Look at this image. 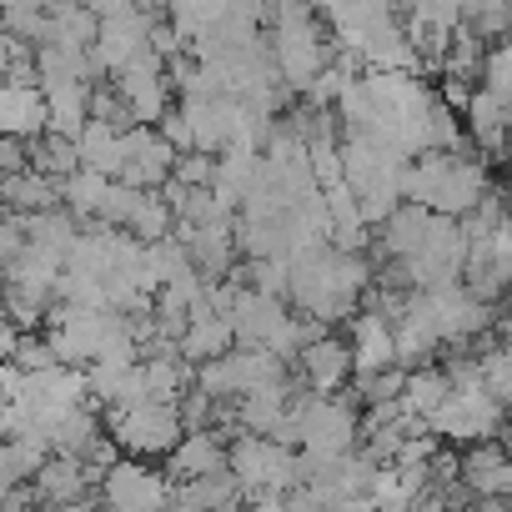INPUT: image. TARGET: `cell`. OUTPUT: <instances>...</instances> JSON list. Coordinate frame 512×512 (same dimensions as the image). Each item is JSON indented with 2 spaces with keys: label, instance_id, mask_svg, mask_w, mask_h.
<instances>
[{
  "label": "cell",
  "instance_id": "obj_1",
  "mask_svg": "<svg viewBox=\"0 0 512 512\" xmlns=\"http://www.w3.org/2000/svg\"><path fill=\"white\" fill-rule=\"evenodd\" d=\"M492 171L482 156H452V151H427L417 156L407 171H402V196L412 206H427L432 216H447V221H462L472 216L487 196H492Z\"/></svg>",
  "mask_w": 512,
  "mask_h": 512
},
{
  "label": "cell",
  "instance_id": "obj_2",
  "mask_svg": "<svg viewBox=\"0 0 512 512\" xmlns=\"http://www.w3.org/2000/svg\"><path fill=\"white\" fill-rule=\"evenodd\" d=\"M106 432L116 437V447L136 462H171V452L186 442V422L181 407H161V402H141L131 412H101Z\"/></svg>",
  "mask_w": 512,
  "mask_h": 512
},
{
  "label": "cell",
  "instance_id": "obj_3",
  "mask_svg": "<svg viewBox=\"0 0 512 512\" xmlns=\"http://www.w3.org/2000/svg\"><path fill=\"white\" fill-rule=\"evenodd\" d=\"M507 417H512V412H507L492 392H452L427 427H432V437H442L447 447H452V442H457V447H477V442L507 437Z\"/></svg>",
  "mask_w": 512,
  "mask_h": 512
},
{
  "label": "cell",
  "instance_id": "obj_4",
  "mask_svg": "<svg viewBox=\"0 0 512 512\" xmlns=\"http://www.w3.org/2000/svg\"><path fill=\"white\" fill-rule=\"evenodd\" d=\"M101 497L111 512H171V497H176V482L151 467V462H136V457H121L106 482H101Z\"/></svg>",
  "mask_w": 512,
  "mask_h": 512
},
{
  "label": "cell",
  "instance_id": "obj_5",
  "mask_svg": "<svg viewBox=\"0 0 512 512\" xmlns=\"http://www.w3.org/2000/svg\"><path fill=\"white\" fill-rule=\"evenodd\" d=\"M297 377H302V387L317 392V397H342V392H352V382H357V352H352V342H347L342 332H327L322 342H312V347L302 352Z\"/></svg>",
  "mask_w": 512,
  "mask_h": 512
},
{
  "label": "cell",
  "instance_id": "obj_6",
  "mask_svg": "<svg viewBox=\"0 0 512 512\" xmlns=\"http://www.w3.org/2000/svg\"><path fill=\"white\" fill-rule=\"evenodd\" d=\"M297 312L287 307V302H272V297H262V292H251V287H241L236 292V307H231V332H236V347H246V352H267L272 342H277V332L292 322Z\"/></svg>",
  "mask_w": 512,
  "mask_h": 512
},
{
  "label": "cell",
  "instance_id": "obj_7",
  "mask_svg": "<svg viewBox=\"0 0 512 512\" xmlns=\"http://www.w3.org/2000/svg\"><path fill=\"white\" fill-rule=\"evenodd\" d=\"M216 472H231V442L221 437V432H186V442L171 452V462H166V477L176 482V487H186V482H206V477H216Z\"/></svg>",
  "mask_w": 512,
  "mask_h": 512
},
{
  "label": "cell",
  "instance_id": "obj_8",
  "mask_svg": "<svg viewBox=\"0 0 512 512\" xmlns=\"http://www.w3.org/2000/svg\"><path fill=\"white\" fill-rule=\"evenodd\" d=\"M347 342H352V352H357V377L402 367V362H397V327H392L387 317L367 312V307L347 322Z\"/></svg>",
  "mask_w": 512,
  "mask_h": 512
},
{
  "label": "cell",
  "instance_id": "obj_9",
  "mask_svg": "<svg viewBox=\"0 0 512 512\" xmlns=\"http://www.w3.org/2000/svg\"><path fill=\"white\" fill-rule=\"evenodd\" d=\"M0 136L16 141L51 136V101L41 86H0Z\"/></svg>",
  "mask_w": 512,
  "mask_h": 512
},
{
  "label": "cell",
  "instance_id": "obj_10",
  "mask_svg": "<svg viewBox=\"0 0 512 512\" xmlns=\"http://www.w3.org/2000/svg\"><path fill=\"white\" fill-rule=\"evenodd\" d=\"M0 201H6V211H16V216H51V211H66V181L26 171V176L0 181Z\"/></svg>",
  "mask_w": 512,
  "mask_h": 512
},
{
  "label": "cell",
  "instance_id": "obj_11",
  "mask_svg": "<svg viewBox=\"0 0 512 512\" xmlns=\"http://www.w3.org/2000/svg\"><path fill=\"white\" fill-rule=\"evenodd\" d=\"M226 352H236L231 322H226L221 312H196L191 327H186V337H181V357H186L191 367H211V362H221Z\"/></svg>",
  "mask_w": 512,
  "mask_h": 512
},
{
  "label": "cell",
  "instance_id": "obj_12",
  "mask_svg": "<svg viewBox=\"0 0 512 512\" xmlns=\"http://www.w3.org/2000/svg\"><path fill=\"white\" fill-rule=\"evenodd\" d=\"M106 437V417H101V407H76V412H66L56 427H51V447H56V457H76V462H86L91 452H96V442Z\"/></svg>",
  "mask_w": 512,
  "mask_h": 512
},
{
  "label": "cell",
  "instance_id": "obj_13",
  "mask_svg": "<svg viewBox=\"0 0 512 512\" xmlns=\"http://www.w3.org/2000/svg\"><path fill=\"white\" fill-rule=\"evenodd\" d=\"M447 397H452L447 372H442V367H422V372H412V377H407V397H402V407H407V417L432 422V417L442 412V402H447Z\"/></svg>",
  "mask_w": 512,
  "mask_h": 512
},
{
  "label": "cell",
  "instance_id": "obj_14",
  "mask_svg": "<svg viewBox=\"0 0 512 512\" xmlns=\"http://www.w3.org/2000/svg\"><path fill=\"white\" fill-rule=\"evenodd\" d=\"M231 282H241V287H251V292H262V297L292 307V262H287V256H267V262H241V272H236Z\"/></svg>",
  "mask_w": 512,
  "mask_h": 512
},
{
  "label": "cell",
  "instance_id": "obj_15",
  "mask_svg": "<svg viewBox=\"0 0 512 512\" xmlns=\"http://www.w3.org/2000/svg\"><path fill=\"white\" fill-rule=\"evenodd\" d=\"M31 166L41 176H51V181H71L81 171V141H71V136H41V141H31Z\"/></svg>",
  "mask_w": 512,
  "mask_h": 512
},
{
  "label": "cell",
  "instance_id": "obj_16",
  "mask_svg": "<svg viewBox=\"0 0 512 512\" xmlns=\"http://www.w3.org/2000/svg\"><path fill=\"white\" fill-rule=\"evenodd\" d=\"M106 191H111V176L81 166V171L66 181V211H71L81 226H96V216H101V206H106Z\"/></svg>",
  "mask_w": 512,
  "mask_h": 512
},
{
  "label": "cell",
  "instance_id": "obj_17",
  "mask_svg": "<svg viewBox=\"0 0 512 512\" xmlns=\"http://www.w3.org/2000/svg\"><path fill=\"white\" fill-rule=\"evenodd\" d=\"M462 26L487 41V46H502L512 41V6H497V0H482V6H462Z\"/></svg>",
  "mask_w": 512,
  "mask_h": 512
},
{
  "label": "cell",
  "instance_id": "obj_18",
  "mask_svg": "<svg viewBox=\"0 0 512 512\" xmlns=\"http://www.w3.org/2000/svg\"><path fill=\"white\" fill-rule=\"evenodd\" d=\"M512 462V452L502 447V442H477V447H462V482L477 492L492 472H502Z\"/></svg>",
  "mask_w": 512,
  "mask_h": 512
},
{
  "label": "cell",
  "instance_id": "obj_19",
  "mask_svg": "<svg viewBox=\"0 0 512 512\" xmlns=\"http://www.w3.org/2000/svg\"><path fill=\"white\" fill-rule=\"evenodd\" d=\"M141 201H146V191H136V186H126V181H111V191H106V206H101V226H111V231H131V221H136V211H141Z\"/></svg>",
  "mask_w": 512,
  "mask_h": 512
},
{
  "label": "cell",
  "instance_id": "obj_20",
  "mask_svg": "<svg viewBox=\"0 0 512 512\" xmlns=\"http://www.w3.org/2000/svg\"><path fill=\"white\" fill-rule=\"evenodd\" d=\"M482 86H487L492 96H502V101L512 106V41H502V46H492V51H487V66H482Z\"/></svg>",
  "mask_w": 512,
  "mask_h": 512
},
{
  "label": "cell",
  "instance_id": "obj_21",
  "mask_svg": "<svg viewBox=\"0 0 512 512\" xmlns=\"http://www.w3.org/2000/svg\"><path fill=\"white\" fill-rule=\"evenodd\" d=\"M0 171H6V181H11V176H26V171H36V166H31V141L0 136Z\"/></svg>",
  "mask_w": 512,
  "mask_h": 512
},
{
  "label": "cell",
  "instance_id": "obj_22",
  "mask_svg": "<svg viewBox=\"0 0 512 512\" xmlns=\"http://www.w3.org/2000/svg\"><path fill=\"white\" fill-rule=\"evenodd\" d=\"M156 131H161V136H166V141H171L181 156H186V151H196V131H191V121H186V111H181V106H176V111H171V116H166Z\"/></svg>",
  "mask_w": 512,
  "mask_h": 512
},
{
  "label": "cell",
  "instance_id": "obj_23",
  "mask_svg": "<svg viewBox=\"0 0 512 512\" xmlns=\"http://www.w3.org/2000/svg\"><path fill=\"white\" fill-rule=\"evenodd\" d=\"M246 512H292V507H287V497H251Z\"/></svg>",
  "mask_w": 512,
  "mask_h": 512
},
{
  "label": "cell",
  "instance_id": "obj_24",
  "mask_svg": "<svg viewBox=\"0 0 512 512\" xmlns=\"http://www.w3.org/2000/svg\"><path fill=\"white\" fill-rule=\"evenodd\" d=\"M412 512H452V507H447V502H442L437 492H427V497H422V502H417Z\"/></svg>",
  "mask_w": 512,
  "mask_h": 512
},
{
  "label": "cell",
  "instance_id": "obj_25",
  "mask_svg": "<svg viewBox=\"0 0 512 512\" xmlns=\"http://www.w3.org/2000/svg\"><path fill=\"white\" fill-rule=\"evenodd\" d=\"M507 226H512V221H507Z\"/></svg>",
  "mask_w": 512,
  "mask_h": 512
}]
</instances>
